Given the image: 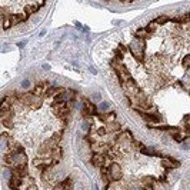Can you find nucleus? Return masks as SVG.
Instances as JSON below:
<instances>
[{
	"mask_svg": "<svg viewBox=\"0 0 190 190\" xmlns=\"http://www.w3.org/2000/svg\"><path fill=\"white\" fill-rule=\"evenodd\" d=\"M109 109V103H106V102H100L99 103V110L100 112H106Z\"/></svg>",
	"mask_w": 190,
	"mask_h": 190,
	"instance_id": "obj_6",
	"label": "nucleus"
},
{
	"mask_svg": "<svg viewBox=\"0 0 190 190\" xmlns=\"http://www.w3.org/2000/svg\"><path fill=\"white\" fill-rule=\"evenodd\" d=\"M107 174H109L110 180H115V181H117V180H120V179H122V176H123V173H122V167H120L117 163H113V164L109 167V170H107Z\"/></svg>",
	"mask_w": 190,
	"mask_h": 190,
	"instance_id": "obj_2",
	"label": "nucleus"
},
{
	"mask_svg": "<svg viewBox=\"0 0 190 190\" xmlns=\"http://www.w3.org/2000/svg\"><path fill=\"white\" fill-rule=\"evenodd\" d=\"M43 69H44V70H50V66H49L47 63H44V64H43Z\"/></svg>",
	"mask_w": 190,
	"mask_h": 190,
	"instance_id": "obj_12",
	"label": "nucleus"
},
{
	"mask_svg": "<svg viewBox=\"0 0 190 190\" xmlns=\"http://www.w3.org/2000/svg\"><path fill=\"white\" fill-rule=\"evenodd\" d=\"M26 44H27V40H23V42H20V43H19V47H24Z\"/></svg>",
	"mask_w": 190,
	"mask_h": 190,
	"instance_id": "obj_10",
	"label": "nucleus"
},
{
	"mask_svg": "<svg viewBox=\"0 0 190 190\" xmlns=\"http://www.w3.org/2000/svg\"><path fill=\"white\" fill-rule=\"evenodd\" d=\"M90 71H91L93 74H96V73H97V71H96V69H94V67H90Z\"/></svg>",
	"mask_w": 190,
	"mask_h": 190,
	"instance_id": "obj_13",
	"label": "nucleus"
},
{
	"mask_svg": "<svg viewBox=\"0 0 190 190\" xmlns=\"http://www.w3.org/2000/svg\"><path fill=\"white\" fill-rule=\"evenodd\" d=\"M26 190H37V189H36V186H34V184H29V187H27Z\"/></svg>",
	"mask_w": 190,
	"mask_h": 190,
	"instance_id": "obj_11",
	"label": "nucleus"
},
{
	"mask_svg": "<svg viewBox=\"0 0 190 190\" xmlns=\"http://www.w3.org/2000/svg\"><path fill=\"white\" fill-rule=\"evenodd\" d=\"M127 190H143L142 187H137V186H130Z\"/></svg>",
	"mask_w": 190,
	"mask_h": 190,
	"instance_id": "obj_9",
	"label": "nucleus"
},
{
	"mask_svg": "<svg viewBox=\"0 0 190 190\" xmlns=\"http://www.w3.org/2000/svg\"><path fill=\"white\" fill-rule=\"evenodd\" d=\"M162 166L166 167V169H176V167L180 166V163L174 162V160H170V159H164V160H162Z\"/></svg>",
	"mask_w": 190,
	"mask_h": 190,
	"instance_id": "obj_4",
	"label": "nucleus"
},
{
	"mask_svg": "<svg viewBox=\"0 0 190 190\" xmlns=\"http://www.w3.org/2000/svg\"><path fill=\"white\" fill-rule=\"evenodd\" d=\"M22 87H23V89H29V87H30V81H29V80H24V81L22 83Z\"/></svg>",
	"mask_w": 190,
	"mask_h": 190,
	"instance_id": "obj_7",
	"label": "nucleus"
},
{
	"mask_svg": "<svg viewBox=\"0 0 190 190\" xmlns=\"http://www.w3.org/2000/svg\"><path fill=\"white\" fill-rule=\"evenodd\" d=\"M130 50H132V53H133L134 57L143 59V56H144V40L136 39V40L130 44Z\"/></svg>",
	"mask_w": 190,
	"mask_h": 190,
	"instance_id": "obj_1",
	"label": "nucleus"
},
{
	"mask_svg": "<svg viewBox=\"0 0 190 190\" xmlns=\"http://www.w3.org/2000/svg\"><path fill=\"white\" fill-rule=\"evenodd\" d=\"M91 163L93 166H96V167H102L103 163H105V157L102 153H94V156L91 157Z\"/></svg>",
	"mask_w": 190,
	"mask_h": 190,
	"instance_id": "obj_3",
	"label": "nucleus"
},
{
	"mask_svg": "<svg viewBox=\"0 0 190 190\" xmlns=\"http://www.w3.org/2000/svg\"><path fill=\"white\" fill-rule=\"evenodd\" d=\"M76 27H77V29H81V24H80L79 22H76Z\"/></svg>",
	"mask_w": 190,
	"mask_h": 190,
	"instance_id": "obj_14",
	"label": "nucleus"
},
{
	"mask_svg": "<svg viewBox=\"0 0 190 190\" xmlns=\"http://www.w3.org/2000/svg\"><path fill=\"white\" fill-rule=\"evenodd\" d=\"M91 99H93V100H100V94H99V93H94L93 96H91Z\"/></svg>",
	"mask_w": 190,
	"mask_h": 190,
	"instance_id": "obj_8",
	"label": "nucleus"
},
{
	"mask_svg": "<svg viewBox=\"0 0 190 190\" xmlns=\"http://www.w3.org/2000/svg\"><path fill=\"white\" fill-rule=\"evenodd\" d=\"M24 19H26L24 15H12L9 22H10V24H16V23H22Z\"/></svg>",
	"mask_w": 190,
	"mask_h": 190,
	"instance_id": "obj_5",
	"label": "nucleus"
}]
</instances>
